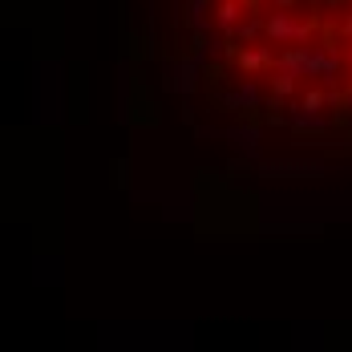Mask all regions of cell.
Returning a JSON list of instances; mask_svg holds the SVG:
<instances>
[{
    "instance_id": "cell-1",
    "label": "cell",
    "mask_w": 352,
    "mask_h": 352,
    "mask_svg": "<svg viewBox=\"0 0 352 352\" xmlns=\"http://www.w3.org/2000/svg\"><path fill=\"white\" fill-rule=\"evenodd\" d=\"M178 89L276 162L352 166V0H170Z\"/></svg>"
}]
</instances>
